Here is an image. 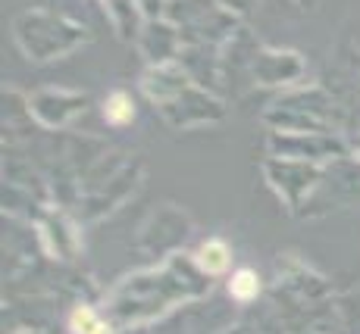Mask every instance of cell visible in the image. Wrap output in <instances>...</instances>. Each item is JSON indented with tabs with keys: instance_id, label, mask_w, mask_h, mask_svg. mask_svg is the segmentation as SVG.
Returning <instances> with one entry per match:
<instances>
[{
	"instance_id": "6da1fadb",
	"label": "cell",
	"mask_w": 360,
	"mask_h": 334,
	"mask_svg": "<svg viewBox=\"0 0 360 334\" xmlns=\"http://www.w3.org/2000/svg\"><path fill=\"white\" fill-rule=\"evenodd\" d=\"M13 38L32 62H51L79 51L88 41V29L63 13L32 6L13 19Z\"/></svg>"
},
{
	"instance_id": "7a4b0ae2",
	"label": "cell",
	"mask_w": 360,
	"mask_h": 334,
	"mask_svg": "<svg viewBox=\"0 0 360 334\" xmlns=\"http://www.w3.org/2000/svg\"><path fill=\"white\" fill-rule=\"evenodd\" d=\"M335 116H338L335 100L320 88L285 94L266 109V122H273L276 128L288 131V135H323V128Z\"/></svg>"
},
{
	"instance_id": "3957f363",
	"label": "cell",
	"mask_w": 360,
	"mask_h": 334,
	"mask_svg": "<svg viewBox=\"0 0 360 334\" xmlns=\"http://www.w3.org/2000/svg\"><path fill=\"white\" fill-rule=\"evenodd\" d=\"M157 113H160L163 122H169L172 128H195V125H210V122L223 119L226 103L219 100L210 88L188 85L176 100L163 103Z\"/></svg>"
},
{
	"instance_id": "277c9868",
	"label": "cell",
	"mask_w": 360,
	"mask_h": 334,
	"mask_svg": "<svg viewBox=\"0 0 360 334\" xmlns=\"http://www.w3.org/2000/svg\"><path fill=\"white\" fill-rule=\"evenodd\" d=\"M307 62L292 47H260L251 62V85L260 88H288L304 79Z\"/></svg>"
},
{
	"instance_id": "5b68a950",
	"label": "cell",
	"mask_w": 360,
	"mask_h": 334,
	"mask_svg": "<svg viewBox=\"0 0 360 334\" xmlns=\"http://www.w3.org/2000/svg\"><path fill=\"white\" fill-rule=\"evenodd\" d=\"M88 97L85 91H69V88H41L29 97V109L32 119L44 128H60V125L72 122L79 113L88 109Z\"/></svg>"
},
{
	"instance_id": "8992f818",
	"label": "cell",
	"mask_w": 360,
	"mask_h": 334,
	"mask_svg": "<svg viewBox=\"0 0 360 334\" xmlns=\"http://www.w3.org/2000/svg\"><path fill=\"white\" fill-rule=\"evenodd\" d=\"M188 85H195V79L185 72V66L179 60L176 62H163V66H148L144 69V75H141V81H138L141 94L154 103V109H160L163 103L176 100V97L182 94Z\"/></svg>"
},
{
	"instance_id": "52a82bcc",
	"label": "cell",
	"mask_w": 360,
	"mask_h": 334,
	"mask_svg": "<svg viewBox=\"0 0 360 334\" xmlns=\"http://www.w3.org/2000/svg\"><path fill=\"white\" fill-rule=\"evenodd\" d=\"M138 47H141V57L148 60V66L176 62L179 53H182V34L169 19H144Z\"/></svg>"
},
{
	"instance_id": "ba28073f",
	"label": "cell",
	"mask_w": 360,
	"mask_h": 334,
	"mask_svg": "<svg viewBox=\"0 0 360 334\" xmlns=\"http://www.w3.org/2000/svg\"><path fill=\"white\" fill-rule=\"evenodd\" d=\"M269 144H273V153L276 156H288L295 147H301L295 153L292 159H301V163H307V159H314V156H342L345 147H342V141H335V138H329V135H273L269 138Z\"/></svg>"
},
{
	"instance_id": "9c48e42d",
	"label": "cell",
	"mask_w": 360,
	"mask_h": 334,
	"mask_svg": "<svg viewBox=\"0 0 360 334\" xmlns=\"http://www.w3.org/2000/svg\"><path fill=\"white\" fill-rule=\"evenodd\" d=\"M101 6L122 41H138V34L144 29V13L138 6V0H101Z\"/></svg>"
},
{
	"instance_id": "30bf717a",
	"label": "cell",
	"mask_w": 360,
	"mask_h": 334,
	"mask_svg": "<svg viewBox=\"0 0 360 334\" xmlns=\"http://www.w3.org/2000/svg\"><path fill=\"white\" fill-rule=\"evenodd\" d=\"M103 119L110 125H116V128H122V125H129L135 119V103H131V94L122 91V88H116V91H110L103 97V107H101Z\"/></svg>"
},
{
	"instance_id": "8fae6325",
	"label": "cell",
	"mask_w": 360,
	"mask_h": 334,
	"mask_svg": "<svg viewBox=\"0 0 360 334\" xmlns=\"http://www.w3.org/2000/svg\"><path fill=\"white\" fill-rule=\"evenodd\" d=\"M229 262H232V253H229V247H226L223 241H207L204 247H200V253H198V269L207 278L223 275L226 269H229Z\"/></svg>"
},
{
	"instance_id": "7c38bea8",
	"label": "cell",
	"mask_w": 360,
	"mask_h": 334,
	"mask_svg": "<svg viewBox=\"0 0 360 334\" xmlns=\"http://www.w3.org/2000/svg\"><path fill=\"white\" fill-rule=\"evenodd\" d=\"M69 328H72V334H110L107 319H101L91 306H79L69 319Z\"/></svg>"
},
{
	"instance_id": "4fadbf2b",
	"label": "cell",
	"mask_w": 360,
	"mask_h": 334,
	"mask_svg": "<svg viewBox=\"0 0 360 334\" xmlns=\"http://www.w3.org/2000/svg\"><path fill=\"white\" fill-rule=\"evenodd\" d=\"M257 290H260V281L254 272L241 269V272L232 275V297L235 300H251V297H257Z\"/></svg>"
},
{
	"instance_id": "5bb4252c",
	"label": "cell",
	"mask_w": 360,
	"mask_h": 334,
	"mask_svg": "<svg viewBox=\"0 0 360 334\" xmlns=\"http://www.w3.org/2000/svg\"><path fill=\"white\" fill-rule=\"evenodd\" d=\"M219 4H223L226 10L232 13V16H238V19H241V16H248V13H251L254 6L260 4V0H219Z\"/></svg>"
},
{
	"instance_id": "9a60e30c",
	"label": "cell",
	"mask_w": 360,
	"mask_h": 334,
	"mask_svg": "<svg viewBox=\"0 0 360 334\" xmlns=\"http://www.w3.org/2000/svg\"><path fill=\"white\" fill-rule=\"evenodd\" d=\"M297 4H307V0H297Z\"/></svg>"
}]
</instances>
